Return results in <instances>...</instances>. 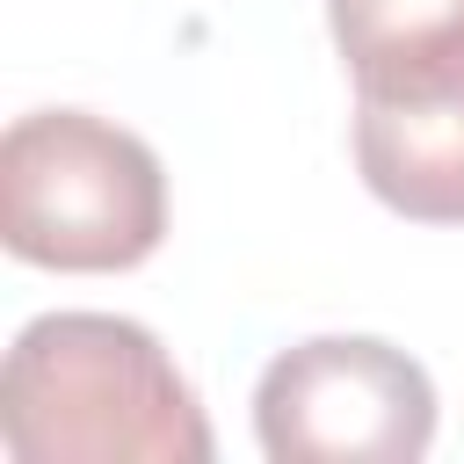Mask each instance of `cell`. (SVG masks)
<instances>
[{"label": "cell", "mask_w": 464, "mask_h": 464, "mask_svg": "<svg viewBox=\"0 0 464 464\" xmlns=\"http://www.w3.org/2000/svg\"><path fill=\"white\" fill-rule=\"evenodd\" d=\"M355 102H428L464 87V0H326Z\"/></svg>", "instance_id": "5"}, {"label": "cell", "mask_w": 464, "mask_h": 464, "mask_svg": "<svg viewBox=\"0 0 464 464\" xmlns=\"http://www.w3.org/2000/svg\"><path fill=\"white\" fill-rule=\"evenodd\" d=\"M254 435L276 464H413L435 442V384L392 341L319 334L261 370Z\"/></svg>", "instance_id": "3"}, {"label": "cell", "mask_w": 464, "mask_h": 464, "mask_svg": "<svg viewBox=\"0 0 464 464\" xmlns=\"http://www.w3.org/2000/svg\"><path fill=\"white\" fill-rule=\"evenodd\" d=\"M0 239L29 268L116 276L167 239V174L145 138L87 109L14 116L0 138Z\"/></svg>", "instance_id": "2"}, {"label": "cell", "mask_w": 464, "mask_h": 464, "mask_svg": "<svg viewBox=\"0 0 464 464\" xmlns=\"http://www.w3.org/2000/svg\"><path fill=\"white\" fill-rule=\"evenodd\" d=\"M362 188L413 225H464V87L428 102H355Z\"/></svg>", "instance_id": "4"}, {"label": "cell", "mask_w": 464, "mask_h": 464, "mask_svg": "<svg viewBox=\"0 0 464 464\" xmlns=\"http://www.w3.org/2000/svg\"><path fill=\"white\" fill-rule=\"evenodd\" d=\"M14 464H203L210 420L174 355L116 312H44L0 370Z\"/></svg>", "instance_id": "1"}]
</instances>
